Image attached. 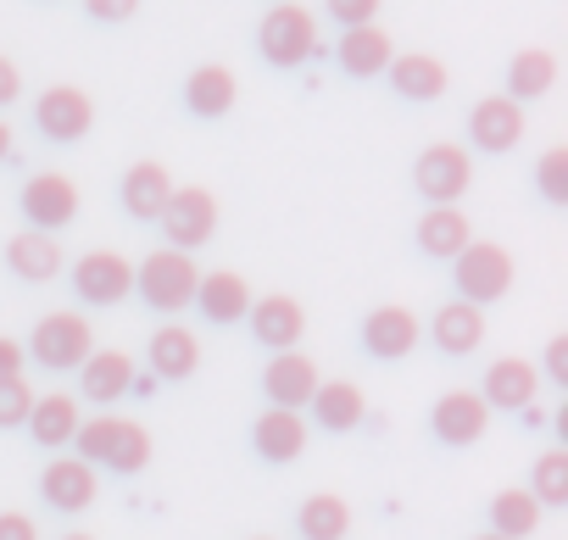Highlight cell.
I'll return each mask as SVG.
<instances>
[{"label":"cell","mask_w":568,"mask_h":540,"mask_svg":"<svg viewBox=\"0 0 568 540\" xmlns=\"http://www.w3.org/2000/svg\"><path fill=\"white\" fill-rule=\"evenodd\" d=\"M551 84H557V57L540 51V45H529V51H518V57L507 62V90H501V95L524 106V101H540Z\"/></svg>","instance_id":"1f68e13d"},{"label":"cell","mask_w":568,"mask_h":540,"mask_svg":"<svg viewBox=\"0 0 568 540\" xmlns=\"http://www.w3.org/2000/svg\"><path fill=\"white\" fill-rule=\"evenodd\" d=\"M217 217H223V206H217V195L206 184H173V195H168L156 223H162L173 251H195V245H206L217 234Z\"/></svg>","instance_id":"52a82bcc"},{"label":"cell","mask_w":568,"mask_h":540,"mask_svg":"<svg viewBox=\"0 0 568 540\" xmlns=\"http://www.w3.org/2000/svg\"><path fill=\"white\" fill-rule=\"evenodd\" d=\"M195 307H201V318L206 324H245V313H251V285L240 279V274H201V285H195Z\"/></svg>","instance_id":"f1b7e54d"},{"label":"cell","mask_w":568,"mask_h":540,"mask_svg":"<svg viewBox=\"0 0 568 540\" xmlns=\"http://www.w3.org/2000/svg\"><path fill=\"white\" fill-rule=\"evenodd\" d=\"M7 267L29 285H51L62 274V240L57 234H40V228H23L7 240Z\"/></svg>","instance_id":"ffe728a7"},{"label":"cell","mask_w":568,"mask_h":540,"mask_svg":"<svg viewBox=\"0 0 568 540\" xmlns=\"http://www.w3.org/2000/svg\"><path fill=\"white\" fill-rule=\"evenodd\" d=\"M390 90L402 95V101H440L446 95V84H452V73H446V62L440 57H429V51H407V57H390Z\"/></svg>","instance_id":"7402d4cb"},{"label":"cell","mask_w":568,"mask_h":540,"mask_svg":"<svg viewBox=\"0 0 568 540\" xmlns=\"http://www.w3.org/2000/svg\"><path fill=\"white\" fill-rule=\"evenodd\" d=\"M474 540H501V534H474Z\"/></svg>","instance_id":"f6af8a7d"},{"label":"cell","mask_w":568,"mask_h":540,"mask_svg":"<svg viewBox=\"0 0 568 540\" xmlns=\"http://www.w3.org/2000/svg\"><path fill=\"white\" fill-rule=\"evenodd\" d=\"M390 57H396V45H390V34H385L379 23L346 29V34H341V51H335L341 73H352V79H379V73L390 68Z\"/></svg>","instance_id":"603a6c76"},{"label":"cell","mask_w":568,"mask_h":540,"mask_svg":"<svg viewBox=\"0 0 568 540\" xmlns=\"http://www.w3.org/2000/svg\"><path fill=\"white\" fill-rule=\"evenodd\" d=\"M256 51L267 68H302L318 51V12L296 7V0H278L262 12L256 23Z\"/></svg>","instance_id":"277c9868"},{"label":"cell","mask_w":568,"mask_h":540,"mask_svg":"<svg viewBox=\"0 0 568 540\" xmlns=\"http://www.w3.org/2000/svg\"><path fill=\"white\" fill-rule=\"evenodd\" d=\"M79 424H84V418H79V396H68V390L34 396V412H29V435H34V446L62 451V446H73Z\"/></svg>","instance_id":"83f0119b"},{"label":"cell","mask_w":568,"mask_h":540,"mask_svg":"<svg viewBox=\"0 0 568 540\" xmlns=\"http://www.w3.org/2000/svg\"><path fill=\"white\" fill-rule=\"evenodd\" d=\"M18 95H23V73H18L12 57H0V106H12Z\"/></svg>","instance_id":"b9f144b4"},{"label":"cell","mask_w":568,"mask_h":540,"mask_svg":"<svg viewBox=\"0 0 568 540\" xmlns=\"http://www.w3.org/2000/svg\"><path fill=\"white\" fill-rule=\"evenodd\" d=\"M195 285H201V267H195V256L190 251H173V245H162V251H151L145 262H134V296L151 307V313H184V307H195Z\"/></svg>","instance_id":"7a4b0ae2"},{"label":"cell","mask_w":568,"mask_h":540,"mask_svg":"<svg viewBox=\"0 0 568 540\" xmlns=\"http://www.w3.org/2000/svg\"><path fill=\"white\" fill-rule=\"evenodd\" d=\"M474 240V223L463 206H429L418 217V251L435 256V262H457V251Z\"/></svg>","instance_id":"f546056e"},{"label":"cell","mask_w":568,"mask_h":540,"mask_svg":"<svg viewBox=\"0 0 568 540\" xmlns=\"http://www.w3.org/2000/svg\"><path fill=\"white\" fill-rule=\"evenodd\" d=\"M145 357H151V374L156 379H190L195 368H201V340H195V329H184V324H162L156 335H151V346H145Z\"/></svg>","instance_id":"484cf974"},{"label":"cell","mask_w":568,"mask_h":540,"mask_svg":"<svg viewBox=\"0 0 568 540\" xmlns=\"http://www.w3.org/2000/svg\"><path fill=\"white\" fill-rule=\"evenodd\" d=\"M23 351H34V363H40V368H51V374H79V368H84V357L95 351V324H90L79 307L45 313V318L34 324V335H29V346H23Z\"/></svg>","instance_id":"5b68a950"},{"label":"cell","mask_w":568,"mask_h":540,"mask_svg":"<svg viewBox=\"0 0 568 540\" xmlns=\"http://www.w3.org/2000/svg\"><path fill=\"white\" fill-rule=\"evenodd\" d=\"M68 285H73V296L84 307H118V302L134 296V262L123 251H84L73 262V279Z\"/></svg>","instance_id":"ba28073f"},{"label":"cell","mask_w":568,"mask_h":540,"mask_svg":"<svg viewBox=\"0 0 568 540\" xmlns=\"http://www.w3.org/2000/svg\"><path fill=\"white\" fill-rule=\"evenodd\" d=\"M529 496H535L540 507H568V451H540V457H535Z\"/></svg>","instance_id":"836d02e7"},{"label":"cell","mask_w":568,"mask_h":540,"mask_svg":"<svg viewBox=\"0 0 568 540\" xmlns=\"http://www.w3.org/2000/svg\"><path fill=\"white\" fill-rule=\"evenodd\" d=\"M23 363H29L23 340H12V335H0V379H12V374H23Z\"/></svg>","instance_id":"60d3db41"},{"label":"cell","mask_w":568,"mask_h":540,"mask_svg":"<svg viewBox=\"0 0 568 540\" xmlns=\"http://www.w3.org/2000/svg\"><path fill=\"white\" fill-rule=\"evenodd\" d=\"M256 540H273V534H256Z\"/></svg>","instance_id":"bcb514c9"},{"label":"cell","mask_w":568,"mask_h":540,"mask_svg":"<svg viewBox=\"0 0 568 540\" xmlns=\"http://www.w3.org/2000/svg\"><path fill=\"white\" fill-rule=\"evenodd\" d=\"M307 412H313L324 429L346 435V429H357V424L368 418V396H363V385H352V379H318Z\"/></svg>","instance_id":"4316f807"},{"label":"cell","mask_w":568,"mask_h":540,"mask_svg":"<svg viewBox=\"0 0 568 540\" xmlns=\"http://www.w3.org/2000/svg\"><path fill=\"white\" fill-rule=\"evenodd\" d=\"M429 429H435L440 446H474L490 429V407L479 401V390H446L429 407Z\"/></svg>","instance_id":"4fadbf2b"},{"label":"cell","mask_w":568,"mask_h":540,"mask_svg":"<svg viewBox=\"0 0 568 540\" xmlns=\"http://www.w3.org/2000/svg\"><path fill=\"white\" fill-rule=\"evenodd\" d=\"M23 217L40 234H62L79 217V184L68 173H34L23 184Z\"/></svg>","instance_id":"7c38bea8"},{"label":"cell","mask_w":568,"mask_h":540,"mask_svg":"<svg viewBox=\"0 0 568 540\" xmlns=\"http://www.w3.org/2000/svg\"><path fill=\"white\" fill-rule=\"evenodd\" d=\"M418 340H424V324H418V313L402 307V302H385V307H374V313L363 318V351L379 357V363L413 357Z\"/></svg>","instance_id":"30bf717a"},{"label":"cell","mask_w":568,"mask_h":540,"mask_svg":"<svg viewBox=\"0 0 568 540\" xmlns=\"http://www.w3.org/2000/svg\"><path fill=\"white\" fill-rule=\"evenodd\" d=\"M134 385H140V379H134V357H129V351H90L84 368H79V396L95 401V407L123 401Z\"/></svg>","instance_id":"d6986e66"},{"label":"cell","mask_w":568,"mask_h":540,"mask_svg":"<svg viewBox=\"0 0 568 540\" xmlns=\"http://www.w3.org/2000/svg\"><path fill=\"white\" fill-rule=\"evenodd\" d=\"M513 279H518L513 251L496 245V240H468V245L457 251V262H452L457 302H468V307H479V313H485L490 302H501V296L513 291Z\"/></svg>","instance_id":"3957f363"},{"label":"cell","mask_w":568,"mask_h":540,"mask_svg":"<svg viewBox=\"0 0 568 540\" xmlns=\"http://www.w3.org/2000/svg\"><path fill=\"white\" fill-rule=\"evenodd\" d=\"M251 446H256V457H267V462H296V457L307 451V418L267 407V412H256V424H251Z\"/></svg>","instance_id":"44dd1931"},{"label":"cell","mask_w":568,"mask_h":540,"mask_svg":"<svg viewBox=\"0 0 568 540\" xmlns=\"http://www.w3.org/2000/svg\"><path fill=\"white\" fill-rule=\"evenodd\" d=\"M245 318H251L256 346H267V351H296L307 335V307L296 296H262V302H251Z\"/></svg>","instance_id":"5bb4252c"},{"label":"cell","mask_w":568,"mask_h":540,"mask_svg":"<svg viewBox=\"0 0 568 540\" xmlns=\"http://www.w3.org/2000/svg\"><path fill=\"white\" fill-rule=\"evenodd\" d=\"M318 363L307 357V351H273V363L262 368V396H267V407H278V412H302L307 401H313V390H318Z\"/></svg>","instance_id":"8fae6325"},{"label":"cell","mask_w":568,"mask_h":540,"mask_svg":"<svg viewBox=\"0 0 568 540\" xmlns=\"http://www.w3.org/2000/svg\"><path fill=\"white\" fill-rule=\"evenodd\" d=\"M540 396V368L524 363V357H496L485 368V385H479V401L485 407H501V412H529Z\"/></svg>","instance_id":"9a60e30c"},{"label":"cell","mask_w":568,"mask_h":540,"mask_svg":"<svg viewBox=\"0 0 568 540\" xmlns=\"http://www.w3.org/2000/svg\"><path fill=\"white\" fill-rule=\"evenodd\" d=\"M62 540H95V534H62Z\"/></svg>","instance_id":"ee69618b"},{"label":"cell","mask_w":568,"mask_h":540,"mask_svg":"<svg viewBox=\"0 0 568 540\" xmlns=\"http://www.w3.org/2000/svg\"><path fill=\"white\" fill-rule=\"evenodd\" d=\"M468 140H474L485 156H507V151L524 140V106L507 101V95H485V101L468 112Z\"/></svg>","instance_id":"2e32d148"},{"label":"cell","mask_w":568,"mask_h":540,"mask_svg":"<svg viewBox=\"0 0 568 540\" xmlns=\"http://www.w3.org/2000/svg\"><path fill=\"white\" fill-rule=\"evenodd\" d=\"M468 184H474V156H468L463 145L435 140V145L418 151V162H413V190H418L429 206H457V201L468 195Z\"/></svg>","instance_id":"8992f818"},{"label":"cell","mask_w":568,"mask_h":540,"mask_svg":"<svg viewBox=\"0 0 568 540\" xmlns=\"http://www.w3.org/2000/svg\"><path fill=\"white\" fill-rule=\"evenodd\" d=\"M296 529H302V540H346L352 534V501L335 496V490H318V496L302 501Z\"/></svg>","instance_id":"d6a6232c"},{"label":"cell","mask_w":568,"mask_h":540,"mask_svg":"<svg viewBox=\"0 0 568 540\" xmlns=\"http://www.w3.org/2000/svg\"><path fill=\"white\" fill-rule=\"evenodd\" d=\"M234 101H240V79H234V68H223V62H206V68H195V73L184 79V106H190L195 118H229Z\"/></svg>","instance_id":"cb8c5ba5"},{"label":"cell","mask_w":568,"mask_h":540,"mask_svg":"<svg viewBox=\"0 0 568 540\" xmlns=\"http://www.w3.org/2000/svg\"><path fill=\"white\" fill-rule=\"evenodd\" d=\"M40 496H45L57 512H84V507H95L101 479H95V468L79 462V457H51L45 473H40Z\"/></svg>","instance_id":"e0dca14e"},{"label":"cell","mask_w":568,"mask_h":540,"mask_svg":"<svg viewBox=\"0 0 568 540\" xmlns=\"http://www.w3.org/2000/svg\"><path fill=\"white\" fill-rule=\"evenodd\" d=\"M168 195H173V173L162 167V162H134L129 173H123V184H118V201H123V212L134 217V223H156L162 217V206H168Z\"/></svg>","instance_id":"ac0fdd59"},{"label":"cell","mask_w":568,"mask_h":540,"mask_svg":"<svg viewBox=\"0 0 568 540\" xmlns=\"http://www.w3.org/2000/svg\"><path fill=\"white\" fill-rule=\"evenodd\" d=\"M34 129H40L51 145H79V140L95 129V101H90V90H79V84H51V90L34 101Z\"/></svg>","instance_id":"9c48e42d"},{"label":"cell","mask_w":568,"mask_h":540,"mask_svg":"<svg viewBox=\"0 0 568 540\" xmlns=\"http://www.w3.org/2000/svg\"><path fill=\"white\" fill-rule=\"evenodd\" d=\"M546 379L568 385V335H551L546 340Z\"/></svg>","instance_id":"f35d334b"},{"label":"cell","mask_w":568,"mask_h":540,"mask_svg":"<svg viewBox=\"0 0 568 540\" xmlns=\"http://www.w3.org/2000/svg\"><path fill=\"white\" fill-rule=\"evenodd\" d=\"M29 412H34V390H29V379H23V374L0 379V429H23Z\"/></svg>","instance_id":"d590c367"},{"label":"cell","mask_w":568,"mask_h":540,"mask_svg":"<svg viewBox=\"0 0 568 540\" xmlns=\"http://www.w3.org/2000/svg\"><path fill=\"white\" fill-rule=\"evenodd\" d=\"M79 462L90 468H118V473H140L151 462V429L134 424V418H118V412H101V418H84L79 435Z\"/></svg>","instance_id":"6da1fadb"},{"label":"cell","mask_w":568,"mask_h":540,"mask_svg":"<svg viewBox=\"0 0 568 540\" xmlns=\"http://www.w3.org/2000/svg\"><path fill=\"white\" fill-rule=\"evenodd\" d=\"M379 7H385V0H324V12H329L341 29H363V23H374Z\"/></svg>","instance_id":"8d00e7d4"},{"label":"cell","mask_w":568,"mask_h":540,"mask_svg":"<svg viewBox=\"0 0 568 540\" xmlns=\"http://www.w3.org/2000/svg\"><path fill=\"white\" fill-rule=\"evenodd\" d=\"M540 501L524 490V485H507V490H496L490 496V534H501V540H529L535 529H540Z\"/></svg>","instance_id":"4dcf8cb0"},{"label":"cell","mask_w":568,"mask_h":540,"mask_svg":"<svg viewBox=\"0 0 568 540\" xmlns=\"http://www.w3.org/2000/svg\"><path fill=\"white\" fill-rule=\"evenodd\" d=\"M84 12H90L95 23H129V18L140 12V0H84Z\"/></svg>","instance_id":"74e56055"},{"label":"cell","mask_w":568,"mask_h":540,"mask_svg":"<svg viewBox=\"0 0 568 540\" xmlns=\"http://www.w3.org/2000/svg\"><path fill=\"white\" fill-rule=\"evenodd\" d=\"M429 340H435V351H446V357H468V351L485 346V313L468 307V302H446V307H435Z\"/></svg>","instance_id":"d4e9b609"},{"label":"cell","mask_w":568,"mask_h":540,"mask_svg":"<svg viewBox=\"0 0 568 540\" xmlns=\"http://www.w3.org/2000/svg\"><path fill=\"white\" fill-rule=\"evenodd\" d=\"M0 540H40V523L29 512H0Z\"/></svg>","instance_id":"ab89813d"},{"label":"cell","mask_w":568,"mask_h":540,"mask_svg":"<svg viewBox=\"0 0 568 540\" xmlns=\"http://www.w3.org/2000/svg\"><path fill=\"white\" fill-rule=\"evenodd\" d=\"M535 184H540V195H546L551 206H568V145H551V151L540 156Z\"/></svg>","instance_id":"e575fe53"},{"label":"cell","mask_w":568,"mask_h":540,"mask_svg":"<svg viewBox=\"0 0 568 540\" xmlns=\"http://www.w3.org/2000/svg\"><path fill=\"white\" fill-rule=\"evenodd\" d=\"M7 156H12V129L0 123V162H7Z\"/></svg>","instance_id":"7bdbcfd3"}]
</instances>
